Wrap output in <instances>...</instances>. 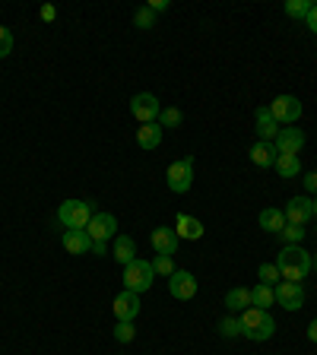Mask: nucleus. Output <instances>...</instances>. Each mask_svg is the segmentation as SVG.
Returning a JSON list of instances; mask_svg holds the SVG:
<instances>
[{
  "label": "nucleus",
  "instance_id": "obj_1",
  "mask_svg": "<svg viewBox=\"0 0 317 355\" xmlns=\"http://www.w3.org/2000/svg\"><path fill=\"white\" fill-rule=\"evenodd\" d=\"M276 266H280V276L286 282H302L311 273V254L298 244H286L276 257Z\"/></svg>",
  "mask_w": 317,
  "mask_h": 355
},
{
  "label": "nucleus",
  "instance_id": "obj_2",
  "mask_svg": "<svg viewBox=\"0 0 317 355\" xmlns=\"http://www.w3.org/2000/svg\"><path fill=\"white\" fill-rule=\"evenodd\" d=\"M241 327H244V336L254 343H264L276 333V320L270 318V311H260V308H244Z\"/></svg>",
  "mask_w": 317,
  "mask_h": 355
},
{
  "label": "nucleus",
  "instance_id": "obj_3",
  "mask_svg": "<svg viewBox=\"0 0 317 355\" xmlns=\"http://www.w3.org/2000/svg\"><path fill=\"white\" fill-rule=\"evenodd\" d=\"M92 216H96L92 203H86V200H64L58 209V222L67 225V229H86Z\"/></svg>",
  "mask_w": 317,
  "mask_h": 355
},
{
  "label": "nucleus",
  "instance_id": "obj_4",
  "mask_svg": "<svg viewBox=\"0 0 317 355\" xmlns=\"http://www.w3.org/2000/svg\"><path fill=\"white\" fill-rule=\"evenodd\" d=\"M153 279H155V270H153V263H146V260H133V263H127L124 266V288H130V292H146L149 286H153Z\"/></svg>",
  "mask_w": 317,
  "mask_h": 355
},
{
  "label": "nucleus",
  "instance_id": "obj_5",
  "mask_svg": "<svg viewBox=\"0 0 317 355\" xmlns=\"http://www.w3.org/2000/svg\"><path fill=\"white\" fill-rule=\"evenodd\" d=\"M165 181H169V191L171 193H187L194 184V159L185 155V159H178V162L169 165L165 171Z\"/></svg>",
  "mask_w": 317,
  "mask_h": 355
},
{
  "label": "nucleus",
  "instance_id": "obj_6",
  "mask_svg": "<svg viewBox=\"0 0 317 355\" xmlns=\"http://www.w3.org/2000/svg\"><path fill=\"white\" fill-rule=\"evenodd\" d=\"M266 108H270V114H273L276 118V124H295L298 118H302V102H298L295 96H276L273 102L266 105Z\"/></svg>",
  "mask_w": 317,
  "mask_h": 355
},
{
  "label": "nucleus",
  "instance_id": "obj_7",
  "mask_svg": "<svg viewBox=\"0 0 317 355\" xmlns=\"http://www.w3.org/2000/svg\"><path fill=\"white\" fill-rule=\"evenodd\" d=\"M159 98L153 96V92H140V96H133L130 102V114L133 121H140V124H153V121H159Z\"/></svg>",
  "mask_w": 317,
  "mask_h": 355
},
{
  "label": "nucleus",
  "instance_id": "obj_8",
  "mask_svg": "<svg viewBox=\"0 0 317 355\" xmlns=\"http://www.w3.org/2000/svg\"><path fill=\"white\" fill-rule=\"evenodd\" d=\"M169 292H171V298H178V302H191V298L197 295V279H194V273L175 270V273L169 276Z\"/></svg>",
  "mask_w": 317,
  "mask_h": 355
},
{
  "label": "nucleus",
  "instance_id": "obj_9",
  "mask_svg": "<svg viewBox=\"0 0 317 355\" xmlns=\"http://www.w3.org/2000/svg\"><path fill=\"white\" fill-rule=\"evenodd\" d=\"M86 232H89V238H92V241H108V238H118V219H114L111 213H96L92 219H89Z\"/></svg>",
  "mask_w": 317,
  "mask_h": 355
},
{
  "label": "nucleus",
  "instance_id": "obj_10",
  "mask_svg": "<svg viewBox=\"0 0 317 355\" xmlns=\"http://www.w3.org/2000/svg\"><path fill=\"white\" fill-rule=\"evenodd\" d=\"M273 292H276V304H280V308H286V311H298L305 304L302 282H286V279H282Z\"/></svg>",
  "mask_w": 317,
  "mask_h": 355
},
{
  "label": "nucleus",
  "instance_id": "obj_11",
  "mask_svg": "<svg viewBox=\"0 0 317 355\" xmlns=\"http://www.w3.org/2000/svg\"><path fill=\"white\" fill-rule=\"evenodd\" d=\"M111 311H114V318L118 320H137V314H140V295L130 292V288H124L121 295H114Z\"/></svg>",
  "mask_w": 317,
  "mask_h": 355
},
{
  "label": "nucleus",
  "instance_id": "obj_12",
  "mask_svg": "<svg viewBox=\"0 0 317 355\" xmlns=\"http://www.w3.org/2000/svg\"><path fill=\"white\" fill-rule=\"evenodd\" d=\"M276 153H289V155H298L305 146V130H298V127H282L280 133H276L273 140Z\"/></svg>",
  "mask_w": 317,
  "mask_h": 355
},
{
  "label": "nucleus",
  "instance_id": "obj_13",
  "mask_svg": "<svg viewBox=\"0 0 317 355\" xmlns=\"http://www.w3.org/2000/svg\"><path fill=\"white\" fill-rule=\"evenodd\" d=\"M311 197H292L286 203V222H292V225H308L311 222Z\"/></svg>",
  "mask_w": 317,
  "mask_h": 355
},
{
  "label": "nucleus",
  "instance_id": "obj_14",
  "mask_svg": "<svg viewBox=\"0 0 317 355\" xmlns=\"http://www.w3.org/2000/svg\"><path fill=\"white\" fill-rule=\"evenodd\" d=\"M149 241H153L155 254H175L178 251V241L181 238L175 235V229H169V225H159V229H153V235H149Z\"/></svg>",
  "mask_w": 317,
  "mask_h": 355
},
{
  "label": "nucleus",
  "instance_id": "obj_15",
  "mask_svg": "<svg viewBox=\"0 0 317 355\" xmlns=\"http://www.w3.org/2000/svg\"><path fill=\"white\" fill-rule=\"evenodd\" d=\"M175 235L185 238V241H200V238H203V222H200L197 216L181 213L175 219Z\"/></svg>",
  "mask_w": 317,
  "mask_h": 355
},
{
  "label": "nucleus",
  "instance_id": "obj_16",
  "mask_svg": "<svg viewBox=\"0 0 317 355\" xmlns=\"http://www.w3.org/2000/svg\"><path fill=\"white\" fill-rule=\"evenodd\" d=\"M60 241H64L67 254H89L92 251V238H89L86 229H67Z\"/></svg>",
  "mask_w": 317,
  "mask_h": 355
},
{
  "label": "nucleus",
  "instance_id": "obj_17",
  "mask_svg": "<svg viewBox=\"0 0 317 355\" xmlns=\"http://www.w3.org/2000/svg\"><path fill=\"white\" fill-rule=\"evenodd\" d=\"M254 121H257V137L266 143H273L276 140V133L282 130L280 124H276V118L270 114V108H257L254 111Z\"/></svg>",
  "mask_w": 317,
  "mask_h": 355
},
{
  "label": "nucleus",
  "instance_id": "obj_18",
  "mask_svg": "<svg viewBox=\"0 0 317 355\" xmlns=\"http://www.w3.org/2000/svg\"><path fill=\"white\" fill-rule=\"evenodd\" d=\"M159 143H162V124L159 121L137 127V146L140 149H159Z\"/></svg>",
  "mask_w": 317,
  "mask_h": 355
},
{
  "label": "nucleus",
  "instance_id": "obj_19",
  "mask_svg": "<svg viewBox=\"0 0 317 355\" xmlns=\"http://www.w3.org/2000/svg\"><path fill=\"white\" fill-rule=\"evenodd\" d=\"M276 155H280V153H276V146H273V143H266V140H257L251 146V162L257 165V168H273Z\"/></svg>",
  "mask_w": 317,
  "mask_h": 355
},
{
  "label": "nucleus",
  "instance_id": "obj_20",
  "mask_svg": "<svg viewBox=\"0 0 317 355\" xmlns=\"http://www.w3.org/2000/svg\"><path fill=\"white\" fill-rule=\"evenodd\" d=\"M282 225H286V213H282V209H276V207L260 209V229H264V232H270V235H280Z\"/></svg>",
  "mask_w": 317,
  "mask_h": 355
},
{
  "label": "nucleus",
  "instance_id": "obj_21",
  "mask_svg": "<svg viewBox=\"0 0 317 355\" xmlns=\"http://www.w3.org/2000/svg\"><path fill=\"white\" fill-rule=\"evenodd\" d=\"M114 260H118V263H133V260H137V241H133V238H127V235H118L114 238Z\"/></svg>",
  "mask_w": 317,
  "mask_h": 355
},
{
  "label": "nucleus",
  "instance_id": "obj_22",
  "mask_svg": "<svg viewBox=\"0 0 317 355\" xmlns=\"http://www.w3.org/2000/svg\"><path fill=\"white\" fill-rule=\"evenodd\" d=\"M276 171H280V178H295L302 175V162H298V155H289V153H280L276 155Z\"/></svg>",
  "mask_w": 317,
  "mask_h": 355
},
{
  "label": "nucleus",
  "instance_id": "obj_23",
  "mask_svg": "<svg viewBox=\"0 0 317 355\" xmlns=\"http://www.w3.org/2000/svg\"><path fill=\"white\" fill-rule=\"evenodd\" d=\"M270 304H276V292L270 286H254L251 288V308H260V311H266Z\"/></svg>",
  "mask_w": 317,
  "mask_h": 355
},
{
  "label": "nucleus",
  "instance_id": "obj_24",
  "mask_svg": "<svg viewBox=\"0 0 317 355\" xmlns=\"http://www.w3.org/2000/svg\"><path fill=\"white\" fill-rule=\"evenodd\" d=\"M225 308L229 311H244V308H251V288H241V286H235L225 295Z\"/></svg>",
  "mask_w": 317,
  "mask_h": 355
},
{
  "label": "nucleus",
  "instance_id": "obj_25",
  "mask_svg": "<svg viewBox=\"0 0 317 355\" xmlns=\"http://www.w3.org/2000/svg\"><path fill=\"white\" fill-rule=\"evenodd\" d=\"M257 276H260V286H270V288H273L276 282L282 279V276H280V266H276V263H260Z\"/></svg>",
  "mask_w": 317,
  "mask_h": 355
},
{
  "label": "nucleus",
  "instance_id": "obj_26",
  "mask_svg": "<svg viewBox=\"0 0 317 355\" xmlns=\"http://www.w3.org/2000/svg\"><path fill=\"white\" fill-rule=\"evenodd\" d=\"M286 13L292 19H305L311 13V0H286Z\"/></svg>",
  "mask_w": 317,
  "mask_h": 355
},
{
  "label": "nucleus",
  "instance_id": "obj_27",
  "mask_svg": "<svg viewBox=\"0 0 317 355\" xmlns=\"http://www.w3.org/2000/svg\"><path fill=\"white\" fill-rule=\"evenodd\" d=\"M219 333L222 336H244V327H241V318H225V320H219Z\"/></svg>",
  "mask_w": 317,
  "mask_h": 355
},
{
  "label": "nucleus",
  "instance_id": "obj_28",
  "mask_svg": "<svg viewBox=\"0 0 317 355\" xmlns=\"http://www.w3.org/2000/svg\"><path fill=\"white\" fill-rule=\"evenodd\" d=\"M133 336H137L133 320H118V327H114V340L118 343H133Z\"/></svg>",
  "mask_w": 317,
  "mask_h": 355
},
{
  "label": "nucleus",
  "instance_id": "obj_29",
  "mask_svg": "<svg viewBox=\"0 0 317 355\" xmlns=\"http://www.w3.org/2000/svg\"><path fill=\"white\" fill-rule=\"evenodd\" d=\"M280 235H282V241L286 244H298L305 238V225H292V222H286Z\"/></svg>",
  "mask_w": 317,
  "mask_h": 355
},
{
  "label": "nucleus",
  "instance_id": "obj_30",
  "mask_svg": "<svg viewBox=\"0 0 317 355\" xmlns=\"http://www.w3.org/2000/svg\"><path fill=\"white\" fill-rule=\"evenodd\" d=\"M181 121H185V114L178 108H162L159 111V124L162 127H181Z\"/></svg>",
  "mask_w": 317,
  "mask_h": 355
},
{
  "label": "nucleus",
  "instance_id": "obj_31",
  "mask_svg": "<svg viewBox=\"0 0 317 355\" xmlns=\"http://www.w3.org/2000/svg\"><path fill=\"white\" fill-rule=\"evenodd\" d=\"M153 270H155L159 276H171V273H175V260H171L169 254H155Z\"/></svg>",
  "mask_w": 317,
  "mask_h": 355
},
{
  "label": "nucleus",
  "instance_id": "obj_32",
  "mask_svg": "<svg viewBox=\"0 0 317 355\" xmlns=\"http://www.w3.org/2000/svg\"><path fill=\"white\" fill-rule=\"evenodd\" d=\"M133 22H137L140 29H153V26H155V13L149 7H140V10H137V16H133Z\"/></svg>",
  "mask_w": 317,
  "mask_h": 355
},
{
  "label": "nucleus",
  "instance_id": "obj_33",
  "mask_svg": "<svg viewBox=\"0 0 317 355\" xmlns=\"http://www.w3.org/2000/svg\"><path fill=\"white\" fill-rule=\"evenodd\" d=\"M10 51H13V35L7 26H0V58H7Z\"/></svg>",
  "mask_w": 317,
  "mask_h": 355
},
{
  "label": "nucleus",
  "instance_id": "obj_34",
  "mask_svg": "<svg viewBox=\"0 0 317 355\" xmlns=\"http://www.w3.org/2000/svg\"><path fill=\"white\" fill-rule=\"evenodd\" d=\"M302 184H305V191L314 193V197H317V171H308V175L302 178Z\"/></svg>",
  "mask_w": 317,
  "mask_h": 355
},
{
  "label": "nucleus",
  "instance_id": "obj_35",
  "mask_svg": "<svg viewBox=\"0 0 317 355\" xmlns=\"http://www.w3.org/2000/svg\"><path fill=\"white\" fill-rule=\"evenodd\" d=\"M305 26H308V29L317 35V3H311V13L305 16Z\"/></svg>",
  "mask_w": 317,
  "mask_h": 355
},
{
  "label": "nucleus",
  "instance_id": "obj_36",
  "mask_svg": "<svg viewBox=\"0 0 317 355\" xmlns=\"http://www.w3.org/2000/svg\"><path fill=\"white\" fill-rule=\"evenodd\" d=\"M146 7H149V10H153V13H165V10H169V7H171V3H169V0H149Z\"/></svg>",
  "mask_w": 317,
  "mask_h": 355
},
{
  "label": "nucleus",
  "instance_id": "obj_37",
  "mask_svg": "<svg viewBox=\"0 0 317 355\" xmlns=\"http://www.w3.org/2000/svg\"><path fill=\"white\" fill-rule=\"evenodd\" d=\"M42 19L44 22H54V19H58V10H54L51 3H48V7H42Z\"/></svg>",
  "mask_w": 317,
  "mask_h": 355
},
{
  "label": "nucleus",
  "instance_id": "obj_38",
  "mask_svg": "<svg viewBox=\"0 0 317 355\" xmlns=\"http://www.w3.org/2000/svg\"><path fill=\"white\" fill-rule=\"evenodd\" d=\"M92 254L105 257V254H108V241H92Z\"/></svg>",
  "mask_w": 317,
  "mask_h": 355
},
{
  "label": "nucleus",
  "instance_id": "obj_39",
  "mask_svg": "<svg viewBox=\"0 0 317 355\" xmlns=\"http://www.w3.org/2000/svg\"><path fill=\"white\" fill-rule=\"evenodd\" d=\"M308 340L317 343V320H311V324H308Z\"/></svg>",
  "mask_w": 317,
  "mask_h": 355
},
{
  "label": "nucleus",
  "instance_id": "obj_40",
  "mask_svg": "<svg viewBox=\"0 0 317 355\" xmlns=\"http://www.w3.org/2000/svg\"><path fill=\"white\" fill-rule=\"evenodd\" d=\"M311 213H314V219H317V197H311Z\"/></svg>",
  "mask_w": 317,
  "mask_h": 355
}]
</instances>
